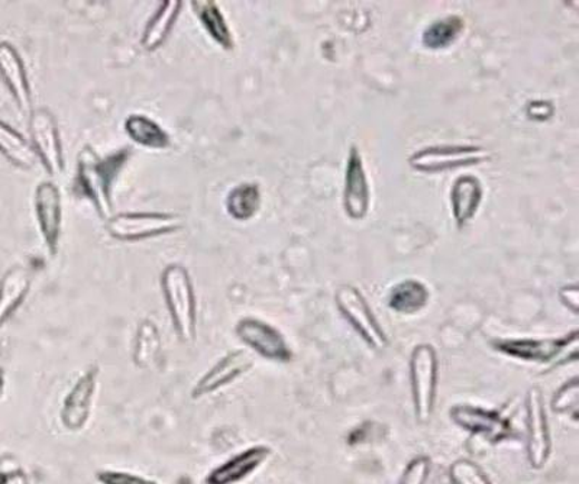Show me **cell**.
Segmentation results:
<instances>
[{"label": "cell", "instance_id": "obj_23", "mask_svg": "<svg viewBox=\"0 0 579 484\" xmlns=\"http://www.w3.org/2000/svg\"><path fill=\"white\" fill-rule=\"evenodd\" d=\"M431 292L424 283L409 279L400 281L389 295V308L400 315H414L426 308Z\"/></svg>", "mask_w": 579, "mask_h": 484}, {"label": "cell", "instance_id": "obj_30", "mask_svg": "<svg viewBox=\"0 0 579 484\" xmlns=\"http://www.w3.org/2000/svg\"><path fill=\"white\" fill-rule=\"evenodd\" d=\"M99 484H159L153 478L139 474L122 472V470H99L95 474Z\"/></svg>", "mask_w": 579, "mask_h": 484}, {"label": "cell", "instance_id": "obj_3", "mask_svg": "<svg viewBox=\"0 0 579 484\" xmlns=\"http://www.w3.org/2000/svg\"><path fill=\"white\" fill-rule=\"evenodd\" d=\"M409 378L414 416L419 424H428L436 406L439 385V359L431 344L414 347L409 362Z\"/></svg>", "mask_w": 579, "mask_h": 484}, {"label": "cell", "instance_id": "obj_24", "mask_svg": "<svg viewBox=\"0 0 579 484\" xmlns=\"http://www.w3.org/2000/svg\"><path fill=\"white\" fill-rule=\"evenodd\" d=\"M0 155L17 169L26 171L32 170L38 161L31 142L3 121H0Z\"/></svg>", "mask_w": 579, "mask_h": 484}, {"label": "cell", "instance_id": "obj_21", "mask_svg": "<svg viewBox=\"0 0 579 484\" xmlns=\"http://www.w3.org/2000/svg\"><path fill=\"white\" fill-rule=\"evenodd\" d=\"M192 8L197 19H199L203 30L207 32V36H209L222 50H234V37H232L228 22H226L224 13L220 12L217 3L212 2V0H195V2H192Z\"/></svg>", "mask_w": 579, "mask_h": 484}, {"label": "cell", "instance_id": "obj_32", "mask_svg": "<svg viewBox=\"0 0 579 484\" xmlns=\"http://www.w3.org/2000/svg\"><path fill=\"white\" fill-rule=\"evenodd\" d=\"M553 115V107L550 102H543V100H534L530 102L528 107V117L533 121L543 122L548 121Z\"/></svg>", "mask_w": 579, "mask_h": 484}, {"label": "cell", "instance_id": "obj_9", "mask_svg": "<svg viewBox=\"0 0 579 484\" xmlns=\"http://www.w3.org/2000/svg\"><path fill=\"white\" fill-rule=\"evenodd\" d=\"M99 377L98 364L87 367L62 399L60 422L70 433H80L89 424L96 393H98Z\"/></svg>", "mask_w": 579, "mask_h": 484}, {"label": "cell", "instance_id": "obj_26", "mask_svg": "<svg viewBox=\"0 0 579 484\" xmlns=\"http://www.w3.org/2000/svg\"><path fill=\"white\" fill-rule=\"evenodd\" d=\"M465 28V22L458 16H449L436 19L431 26L424 28L422 45L426 50L438 51L455 45Z\"/></svg>", "mask_w": 579, "mask_h": 484}, {"label": "cell", "instance_id": "obj_10", "mask_svg": "<svg viewBox=\"0 0 579 484\" xmlns=\"http://www.w3.org/2000/svg\"><path fill=\"white\" fill-rule=\"evenodd\" d=\"M235 335L251 352L268 362L284 364L293 359L287 339L277 328L263 319L251 316L239 319L235 325Z\"/></svg>", "mask_w": 579, "mask_h": 484}, {"label": "cell", "instance_id": "obj_1", "mask_svg": "<svg viewBox=\"0 0 579 484\" xmlns=\"http://www.w3.org/2000/svg\"><path fill=\"white\" fill-rule=\"evenodd\" d=\"M130 148H120L114 155L100 158L90 147L80 151L77 161L76 186L80 194L94 206L96 214L105 223L114 217L112 190L119 172L127 166Z\"/></svg>", "mask_w": 579, "mask_h": 484}, {"label": "cell", "instance_id": "obj_12", "mask_svg": "<svg viewBox=\"0 0 579 484\" xmlns=\"http://www.w3.org/2000/svg\"><path fill=\"white\" fill-rule=\"evenodd\" d=\"M254 366L255 358L245 349H235V352L226 354L217 359L214 366L192 387V399H203V397L215 395L225 387L234 385L246 373L253 371Z\"/></svg>", "mask_w": 579, "mask_h": 484}, {"label": "cell", "instance_id": "obj_2", "mask_svg": "<svg viewBox=\"0 0 579 484\" xmlns=\"http://www.w3.org/2000/svg\"><path fill=\"white\" fill-rule=\"evenodd\" d=\"M161 294L170 315L174 333L178 342L193 345L197 338V300L195 285L187 268L178 263L164 268Z\"/></svg>", "mask_w": 579, "mask_h": 484}, {"label": "cell", "instance_id": "obj_4", "mask_svg": "<svg viewBox=\"0 0 579 484\" xmlns=\"http://www.w3.org/2000/svg\"><path fill=\"white\" fill-rule=\"evenodd\" d=\"M183 218L168 213L116 214L105 223L109 237L120 243H138L180 231Z\"/></svg>", "mask_w": 579, "mask_h": 484}, {"label": "cell", "instance_id": "obj_19", "mask_svg": "<svg viewBox=\"0 0 579 484\" xmlns=\"http://www.w3.org/2000/svg\"><path fill=\"white\" fill-rule=\"evenodd\" d=\"M484 196L481 180L472 175L458 177L451 188V210L457 227L462 229L475 218Z\"/></svg>", "mask_w": 579, "mask_h": 484}, {"label": "cell", "instance_id": "obj_15", "mask_svg": "<svg viewBox=\"0 0 579 484\" xmlns=\"http://www.w3.org/2000/svg\"><path fill=\"white\" fill-rule=\"evenodd\" d=\"M0 79L22 115L32 113V92L26 65L11 42H0Z\"/></svg>", "mask_w": 579, "mask_h": 484}, {"label": "cell", "instance_id": "obj_28", "mask_svg": "<svg viewBox=\"0 0 579 484\" xmlns=\"http://www.w3.org/2000/svg\"><path fill=\"white\" fill-rule=\"evenodd\" d=\"M578 402H579V381L578 377L571 378L559 387L557 393H555L552 397V402H550V406H552V411L558 415H569L576 414L578 412Z\"/></svg>", "mask_w": 579, "mask_h": 484}, {"label": "cell", "instance_id": "obj_31", "mask_svg": "<svg viewBox=\"0 0 579 484\" xmlns=\"http://www.w3.org/2000/svg\"><path fill=\"white\" fill-rule=\"evenodd\" d=\"M432 464L428 457H416L404 468L399 484H426L431 476Z\"/></svg>", "mask_w": 579, "mask_h": 484}, {"label": "cell", "instance_id": "obj_16", "mask_svg": "<svg viewBox=\"0 0 579 484\" xmlns=\"http://www.w3.org/2000/svg\"><path fill=\"white\" fill-rule=\"evenodd\" d=\"M273 450L268 445H253L234 457L226 460L219 466L210 470L205 484H238L253 476L265 462L272 457Z\"/></svg>", "mask_w": 579, "mask_h": 484}, {"label": "cell", "instance_id": "obj_14", "mask_svg": "<svg viewBox=\"0 0 579 484\" xmlns=\"http://www.w3.org/2000/svg\"><path fill=\"white\" fill-rule=\"evenodd\" d=\"M342 204H344L346 217L352 220L364 219L370 213L369 177H366L361 152L355 146L351 147L350 156H347Z\"/></svg>", "mask_w": 579, "mask_h": 484}, {"label": "cell", "instance_id": "obj_27", "mask_svg": "<svg viewBox=\"0 0 579 484\" xmlns=\"http://www.w3.org/2000/svg\"><path fill=\"white\" fill-rule=\"evenodd\" d=\"M159 352H161V337L157 325L153 320L144 319L135 334L134 363L139 368L149 367L156 362Z\"/></svg>", "mask_w": 579, "mask_h": 484}, {"label": "cell", "instance_id": "obj_36", "mask_svg": "<svg viewBox=\"0 0 579 484\" xmlns=\"http://www.w3.org/2000/svg\"><path fill=\"white\" fill-rule=\"evenodd\" d=\"M0 484H4V472H0Z\"/></svg>", "mask_w": 579, "mask_h": 484}, {"label": "cell", "instance_id": "obj_11", "mask_svg": "<svg viewBox=\"0 0 579 484\" xmlns=\"http://www.w3.org/2000/svg\"><path fill=\"white\" fill-rule=\"evenodd\" d=\"M526 431L529 464L536 470L542 468L552 453V438L543 395L538 387H532L526 395Z\"/></svg>", "mask_w": 579, "mask_h": 484}, {"label": "cell", "instance_id": "obj_7", "mask_svg": "<svg viewBox=\"0 0 579 484\" xmlns=\"http://www.w3.org/2000/svg\"><path fill=\"white\" fill-rule=\"evenodd\" d=\"M578 329L558 338H510L497 339L491 347L509 358L528 363H553L569 349L578 348Z\"/></svg>", "mask_w": 579, "mask_h": 484}, {"label": "cell", "instance_id": "obj_18", "mask_svg": "<svg viewBox=\"0 0 579 484\" xmlns=\"http://www.w3.org/2000/svg\"><path fill=\"white\" fill-rule=\"evenodd\" d=\"M31 275L26 267L13 266L0 279V329L11 320L31 290Z\"/></svg>", "mask_w": 579, "mask_h": 484}, {"label": "cell", "instance_id": "obj_13", "mask_svg": "<svg viewBox=\"0 0 579 484\" xmlns=\"http://www.w3.org/2000/svg\"><path fill=\"white\" fill-rule=\"evenodd\" d=\"M33 208L38 229L48 254L55 258L60 247L62 231V199L61 191L55 181H42L37 186L33 196Z\"/></svg>", "mask_w": 579, "mask_h": 484}, {"label": "cell", "instance_id": "obj_17", "mask_svg": "<svg viewBox=\"0 0 579 484\" xmlns=\"http://www.w3.org/2000/svg\"><path fill=\"white\" fill-rule=\"evenodd\" d=\"M451 419L468 433L499 441L509 437L510 424L499 412L471 405H457L449 411Z\"/></svg>", "mask_w": 579, "mask_h": 484}, {"label": "cell", "instance_id": "obj_35", "mask_svg": "<svg viewBox=\"0 0 579 484\" xmlns=\"http://www.w3.org/2000/svg\"><path fill=\"white\" fill-rule=\"evenodd\" d=\"M4 387H7V368H4L2 354H0V399L3 397Z\"/></svg>", "mask_w": 579, "mask_h": 484}, {"label": "cell", "instance_id": "obj_22", "mask_svg": "<svg viewBox=\"0 0 579 484\" xmlns=\"http://www.w3.org/2000/svg\"><path fill=\"white\" fill-rule=\"evenodd\" d=\"M124 127L130 140L138 146L149 150H167L171 147V138L166 129L145 115H129Z\"/></svg>", "mask_w": 579, "mask_h": 484}, {"label": "cell", "instance_id": "obj_8", "mask_svg": "<svg viewBox=\"0 0 579 484\" xmlns=\"http://www.w3.org/2000/svg\"><path fill=\"white\" fill-rule=\"evenodd\" d=\"M490 160L489 151L480 146H432L413 152L409 165L420 172H442L480 165Z\"/></svg>", "mask_w": 579, "mask_h": 484}, {"label": "cell", "instance_id": "obj_25", "mask_svg": "<svg viewBox=\"0 0 579 484\" xmlns=\"http://www.w3.org/2000/svg\"><path fill=\"white\" fill-rule=\"evenodd\" d=\"M261 190L257 184H241L235 186L226 198V213L239 223L253 219L261 208Z\"/></svg>", "mask_w": 579, "mask_h": 484}, {"label": "cell", "instance_id": "obj_33", "mask_svg": "<svg viewBox=\"0 0 579 484\" xmlns=\"http://www.w3.org/2000/svg\"><path fill=\"white\" fill-rule=\"evenodd\" d=\"M559 297H561L562 304L567 306L569 310H572L573 314L579 313V292L578 286H563L561 292H559Z\"/></svg>", "mask_w": 579, "mask_h": 484}, {"label": "cell", "instance_id": "obj_5", "mask_svg": "<svg viewBox=\"0 0 579 484\" xmlns=\"http://www.w3.org/2000/svg\"><path fill=\"white\" fill-rule=\"evenodd\" d=\"M337 309L347 324L360 335L362 342L375 352H384L389 347V337L373 313L369 300L355 286L345 285L336 290Z\"/></svg>", "mask_w": 579, "mask_h": 484}, {"label": "cell", "instance_id": "obj_6", "mask_svg": "<svg viewBox=\"0 0 579 484\" xmlns=\"http://www.w3.org/2000/svg\"><path fill=\"white\" fill-rule=\"evenodd\" d=\"M29 136L33 152L43 169L52 177L60 179L66 171L65 150L56 118L48 109H33L29 115Z\"/></svg>", "mask_w": 579, "mask_h": 484}, {"label": "cell", "instance_id": "obj_29", "mask_svg": "<svg viewBox=\"0 0 579 484\" xmlns=\"http://www.w3.org/2000/svg\"><path fill=\"white\" fill-rule=\"evenodd\" d=\"M453 484H492L487 474L470 460H458L449 470Z\"/></svg>", "mask_w": 579, "mask_h": 484}, {"label": "cell", "instance_id": "obj_20", "mask_svg": "<svg viewBox=\"0 0 579 484\" xmlns=\"http://www.w3.org/2000/svg\"><path fill=\"white\" fill-rule=\"evenodd\" d=\"M181 8L183 3L178 0H166L159 4L143 32L141 46L145 51L154 52L164 46L180 17Z\"/></svg>", "mask_w": 579, "mask_h": 484}, {"label": "cell", "instance_id": "obj_34", "mask_svg": "<svg viewBox=\"0 0 579 484\" xmlns=\"http://www.w3.org/2000/svg\"><path fill=\"white\" fill-rule=\"evenodd\" d=\"M4 472V484H31L27 476V473L22 468L14 467L11 470H3Z\"/></svg>", "mask_w": 579, "mask_h": 484}]
</instances>
